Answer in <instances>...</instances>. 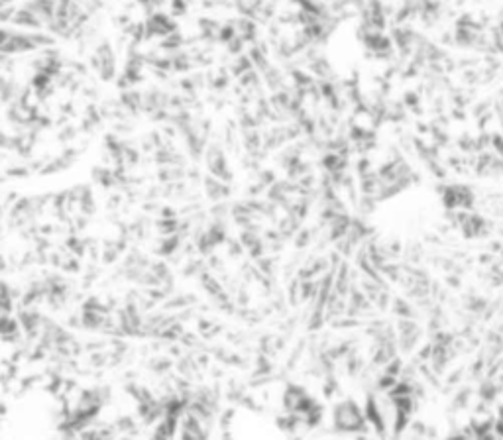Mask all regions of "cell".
<instances>
[{
  "instance_id": "cell-1",
  "label": "cell",
  "mask_w": 503,
  "mask_h": 440,
  "mask_svg": "<svg viewBox=\"0 0 503 440\" xmlns=\"http://www.w3.org/2000/svg\"><path fill=\"white\" fill-rule=\"evenodd\" d=\"M55 6H57V0H30L26 8H30L34 14H40L42 18L53 20L55 18Z\"/></svg>"
},
{
  "instance_id": "cell-2",
  "label": "cell",
  "mask_w": 503,
  "mask_h": 440,
  "mask_svg": "<svg viewBox=\"0 0 503 440\" xmlns=\"http://www.w3.org/2000/svg\"><path fill=\"white\" fill-rule=\"evenodd\" d=\"M12 22L18 26H28V28H40V22H38V16L32 12L30 8H22L14 12L12 16Z\"/></svg>"
},
{
  "instance_id": "cell-3",
  "label": "cell",
  "mask_w": 503,
  "mask_h": 440,
  "mask_svg": "<svg viewBox=\"0 0 503 440\" xmlns=\"http://www.w3.org/2000/svg\"><path fill=\"white\" fill-rule=\"evenodd\" d=\"M12 16H14V8H2V10H0V22L10 20Z\"/></svg>"
},
{
  "instance_id": "cell-4",
  "label": "cell",
  "mask_w": 503,
  "mask_h": 440,
  "mask_svg": "<svg viewBox=\"0 0 503 440\" xmlns=\"http://www.w3.org/2000/svg\"><path fill=\"white\" fill-rule=\"evenodd\" d=\"M8 2H12V0H0V8H2V6H6Z\"/></svg>"
}]
</instances>
